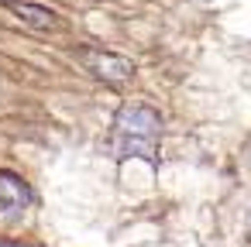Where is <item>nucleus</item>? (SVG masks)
Returning a JSON list of instances; mask_svg holds the SVG:
<instances>
[{
	"label": "nucleus",
	"instance_id": "obj_5",
	"mask_svg": "<svg viewBox=\"0 0 251 247\" xmlns=\"http://www.w3.org/2000/svg\"><path fill=\"white\" fill-rule=\"evenodd\" d=\"M0 247H28V244H0Z\"/></svg>",
	"mask_w": 251,
	"mask_h": 247
},
{
	"label": "nucleus",
	"instance_id": "obj_2",
	"mask_svg": "<svg viewBox=\"0 0 251 247\" xmlns=\"http://www.w3.org/2000/svg\"><path fill=\"white\" fill-rule=\"evenodd\" d=\"M83 62L86 69L100 79V83H110V86H121L134 76V66L124 59V55H114V52H100V48H86L83 52Z\"/></svg>",
	"mask_w": 251,
	"mask_h": 247
},
{
	"label": "nucleus",
	"instance_id": "obj_4",
	"mask_svg": "<svg viewBox=\"0 0 251 247\" xmlns=\"http://www.w3.org/2000/svg\"><path fill=\"white\" fill-rule=\"evenodd\" d=\"M28 199H31V192L18 175L0 172V206H25Z\"/></svg>",
	"mask_w": 251,
	"mask_h": 247
},
{
	"label": "nucleus",
	"instance_id": "obj_3",
	"mask_svg": "<svg viewBox=\"0 0 251 247\" xmlns=\"http://www.w3.org/2000/svg\"><path fill=\"white\" fill-rule=\"evenodd\" d=\"M11 11H14V18H21L35 31H52L59 24V18L49 7H42V4H25V0H18V4H11Z\"/></svg>",
	"mask_w": 251,
	"mask_h": 247
},
{
	"label": "nucleus",
	"instance_id": "obj_1",
	"mask_svg": "<svg viewBox=\"0 0 251 247\" xmlns=\"http://www.w3.org/2000/svg\"><path fill=\"white\" fill-rule=\"evenodd\" d=\"M158 134H162V117L145 103H131L117 113L114 148L117 155H145V148H151Z\"/></svg>",
	"mask_w": 251,
	"mask_h": 247
}]
</instances>
